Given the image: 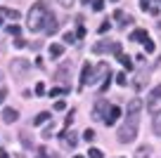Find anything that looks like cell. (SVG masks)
<instances>
[{
    "label": "cell",
    "mask_w": 161,
    "mask_h": 158,
    "mask_svg": "<svg viewBox=\"0 0 161 158\" xmlns=\"http://www.w3.org/2000/svg\"><path fill=\"white\" fill-rule=\"evenodd\" d=\"M47 17H50V10H47L45 3H43V0L33 3V7H31V12H29V29L31 31H43Z\"/></svg>",
    "instance_id": "cell-1"
},
{
    "label": "cell",
    "mask_w": 161,
    "mask_h": 158,
    "mask_svg": "<svg viewBox=\"0 0 161 158\" xmlns=\"http://www.w3.org/2000/svg\"><path fill=\"white\" fill-rule=\"evenodd\" d=\"M137 123H140V116H128L126 123L119 128V142L121 144H130L133 139L137 137Z\"/></svg>",
    "instance_id": "cell-2"
},
{
    "label": "cell",
    "mask_w": 161,
    "mask_h": 158,
    "mask_svg": "<svg viewBox=\"0 0 161 158\" xmlns=\"http://www.w3.org/2000/svg\"><path fill=\"white\" fill-rule=\"evenodd\" d=\"M10 71H12V76L19 80V78H24V76L31 71V61H26V59H14V61L10 64Z\"/></svg>",
    "instance_id": "cell-3"
},
{
    "label": "cell",
    "mask_w": 161,
    "mask_h": 158,
    "mask_svg": "<svg viewBox=\"0 0 161 158\" xmlns=\"http://www.w3.org/2000/svg\"><path fill=\"white\" fill-rule=\"evenodd\" d=\"M107 76H111V69H109V64H107V61H102V64L97 66L95 71H92V76H90V85H97L102 78H107Z\"/></svg>",
    "instance_id": "cell-4"
},
{
    "label": "cell",
    "mask_w": 161,
    "mask_h": 158,
    "mask_svg": "<svg viewBox=\"0 0 161 158\" xmlns=\"http://www.w3.org/2000/svg\"><path fill=\"white\" fill-rule=\"evenodd\" d=\"M107 111H109V102H107V99H97L95 109H92V118L95 120H104Z\"/></svg>",
    "instance_id": "cell-5"
},
{
    "label": "cell",
    "mask_w": 161,
    "mask_h": 158,
    "mask_svg": "<svg viewBox=\"0 0 161 158\" xmlns=\"http://www.w3.org/2000/svg\"><path fill=\"white\" fill-rule=\"evenodd\" d=\"M119 116H121V109H119V106H109V111H107V116H104V120H102V123L111 128V125L119 120Z\"/></svg>",
    "instance_id": "cell-6"
},
{
    "label": "cell",
    "mask_w": 161,
    "mask_h": 158,
    "mask_svg": "<svg viewBox=\"0 0 161 158\" xmlns=\"http://www.w3.org/2000/svg\"><path fill=\"white\" fill-rule=\"evenodd\" d=\"M59 137H62V144H64L66 149H76V144H78V137H76L74 132H69V130H64Z\"/></svg>",
    "instance_id": "cell-7"
},
{
    "label": "cell",
    "mask_w": 161,
    "mask_h": 158,
    "mask_svg": "<svg viewBox=\"0 0 161 158\" xmlns=\"http://www.w3.org/2000/svg\"><path fill=\"white\" fill-rule=\"evenodd\" d=\"M90 76H92V66H90V61H86V64H83V71H80V87H86V85L90 83Z\"/></svg>",
    "instance_id": "cell-8"
},
{
    "label": "cell",
    "mask_w": 161,
    "mask_h": 158,
    "mask_svg": "<svg viewBox=\"0 0 161 158\" xmlns=\"http://www.w3.org/2000/svg\"><path fill=\"white\" fill-rule=\"evenodd\" d=\"M57 31H59V24H57L55 14L50 12V17H47V21H45V33H47V35H52V33H57Z\"/></svg>",
    "instance_id": "cell-9"
},
{
    "label": "cell",
    "mask_w": 161,
    "mask_h": 158,
    "mask_svg": "<svg viewBox=\"0 0 161 158\" xmlns=\"http://www.w3.org/2000/svg\"><path fill=\"white\" fill-rule=\"evenodd\" d=\"M159 99H161V85H156V87L152 90L149 94H147V106L152 109V106H154V104L159 102Z\"/></svg>",
    "instance_id": "cell-10"
},
{
    "label": "cell",
    "mask_w": 161,
    "mask_h": 158,
    "mask_svg": "<svg viewBox=\"0 0 161 158\" xmlns=\"http://www.w3.org/2000/svg\"><path fill=\"white\" fill-rule=\"evenodd\" d=\"M142 109V99H130L128 102V116H137Z\"/></svg>",
    "instance_id": "cell-11"
},
{
    "label": "cell",
    "mask_w": 161,
    "mask_h": 158,
    "mask_svg": "<svg viewBox=\"0 0 161 158\" xmlns=\"http://www.w3.org/2000/svg\"><path fill=\"white\" fill-rule=\"evenodd\" d=\"M17 118H19V111L17 109H5L3 111V120H5V123H14Z\"/></svg>",
    "instance_id": "cell-12"
},
{
    "label": "cell",
    "mask_w": 161,
    "mask_h": 158,
    "mask_svg": "<svg viewBox=\"0 0 161 158\" xmlns=\"http://www.w3.org/2000/svg\"><path fill=\"white\" fill-rule=\"evenodd\" d=\"M147 38H149V33H147L145 29H135V31L130 33V40H137V43H145Z\"/></svg>",
    "instance_id": "cell-13"
},
{
    "label": "cell",
    "mask_w": 161,
    "mask_h": 158,
    "mask_svg": "<svg viewBox=\"0 0 161 158\" xmlns=\"http://www.w3.org/2000/svg\"><path fill=\"white\" fill-rule=\"evenodd\" d=\"M47 52H50V57H62V55H64V45L52 43L50 47H47Z\"/></svg>",
    "instance_id": "cell-14"
},
{
    "label": "cell",
    "mask_w": 161,
    "mask_h": 158,
    "mask_svg": "<svg viewBox=\"0 0 161 158\" xmlns=\"http://www.w3.org/2000/svg\"><path fill=\"white\" fill-rule=\"evenodd\" d=\"M69 69H71V64H69V61H66V64L64 66H59V69H57V80H66V76H69Z\"/></svg>",
    "instance_id": "cell-15"
},
{
    "label": "cell",
    "mask_w": 161,
    "mask_h": 158,
    "mask_svg": "<svg viewBox=\"0 0 161 158\" xmlns=\"http://www.w3.org/2000/svg\"><path fill=\"white\" fill-rule=\"evenodd\" d=\"M149 156H152V146H147V144H142L135 151V158H149Z\"/></svg>",
    "instance_id": "cell-16"
},
{
    "label": "cell",
    "mask_w": 161,
    "mask_h": 158,
    "mask_svg": "<svg viewBox=\"0 0 161 158\" xmlns=\"http://www.w3.org/2000/svg\"><path fill=\"white\" fill-rule=\"evenodd\" d=\"M47 120H50V113H47V111H40L33 118V125H43V123H47Z\"/></svg>",
    "instance_id": "cell-17"
},
{
    "label": "cell",
    "mask_w": 161,
    "mask_h": 158,
    "mask_svg": "<svg viewBox=\"0 0 161 158\" xmlns=\"http://www.w3.org/2000/svg\"><path fill=\"white\" fill-rule=\"evenodd\" d=\"M0 14L10 17V19H14V21H17V19H19V17H21V14H19V12H17V10H7V7H0Z\"/></svg>",
    "instance_id": "cell-18"
},
{
    "label": "cell",
    "mask_w": 161,
    "mask_h": 158,
    "mask_svg": "<svg viewBox=\"0 0 161 158\" xmlns=\"http://www.w3.org/2000/svg\"><path fill=\"white\" fill-rule=\"evenodd\" d=\"M109 47H111L109 43H95V45H92V52H95V55H102V52L109 50Z\"/></svg>",
    "instance_id": "cell-19"
},
{
    "label": "cell",
    "mask_w": 161,
    "mask_h": 158,
    "mask_svg": "<svg viewBox=\"0 0 161 158\" xmlns=\"http://www.w3.org/2000/svg\"><path fill=\"white\" fill-rule=\"evenodd\" d=\"M154 132L161 137V111H156V116H154Z\"/></svg>",
    "instance_id": "cell-20"
},
{
    "label": "cell",
    "mask_w": 161,
    "mask_h": 158,
    "mask_svg": "<svg viewBox=\"0 0 161 158\" xmlns=\"http://www.w3.org/2000/svg\"><path fill=\"white\" fill-rule=\"evenodd\" d=\"M36 158H59V156H52V153L45 151V146H38V153H36Z\"/></svg>",
    "instance_id": "cell-21"
},
{
    "label": "cell",
    "mask_w": 161,
    "mask_h": 158,
    "mask_svg": "<svg viewBox=\"0 0 161 158\" xmlns=\"http://www.w3.org/2000/svg\"><path fill=\"white\" fill-rule=\"evenodd\" d=\"M119 61H121V64H123V66H126L128 71L133 69V61H130V57H126V55H119Z\"/></svg>",
    "instance_id": "cell-22"
},
{
    "label": "cell",
    "mask_w": 161,
    "mask_h": 158,
    "mask_svg": "<svg viewBox=\"0 0 161 158\" xmlns=\"http://www.w3.org/2000/svg\"><path fill=\"white\" fill-rule=\"evenodd\" d=\"M52 134H55V123H50L45 130H43V139H50Z\"/></svg>",
    "instance_id": "cell-23"
},
{
    "label": "cell",
    "mask_w": 161,
    "mask_h": 158,
    "mask_svg": "<svg viewBox=\"0 0 161 158\" xmlns=\"http://www.w3.org/2000/svg\"><path fill=\"white\" fill-rule=\"evenodd\" d=\"M21 144H24L26 149H33V142H31V137H29V132H21Z\"/></svg>",
    "instance_id": "cell-24"
},
{
    "label": "cell",
    "mask_w": 161,
    "mask_h": 158,
    "mask_svg": "<svg viewBox=\"0 0 161 158\" xmlns=\"http://www.w3.org/2000/svg\"><path fill=\"white\" fill-rule=\"evenodd\" d=\"M142 45H145V52H147V55H152V52H154V50H156V45L152 43L149 38H147V40H145V43H142Z\"/></svg>",
    "instance_id": "cell-25"
},
{
    "label": "cell",
    "mask_w": 161,
    "mask_h": 158,
    "mask_svg": "<svg viewBox=\"0 0 161 158\" xmlns=\"http://www.w3.org/2000/svg\"><path fill=\"white\" fill-rule=\"evenodd\" d=\"M69 92V87H52L50 90V97H57V94H66Z\"/></svg>",
    "instance_id": "cell-26"
},
{
    "label": "cell",
    "mask_w": 161,
    "mask_h": 158,
    "mask_svg": "<svg viewBox=\"0 0 161 158\" xmlns=\"http://www.w3.org/2000/svg\"><path fill=\"white\" fill-rule=\"evenodd\" d=\"M7 33L10 35H17V38H19V33H21V29L17 24H12V26H7Z\"/></svg>",
    "instance_id": "cell-27"
},
{
    "label": "cell",
    "mask_w": 161,
    "mask_h": 158,
    "mask_svg": "<svg viewBox=\"0 0 161 158\" xmlns=\"http://www.w3.org/2000/svg\"><path fill=\"white\" fill-rule=\"evenodd\" d=\"M88 156H90V158H104V153H102L100 149H95V146H92L90 151H88Z\"/></svg>",
    "instance_id": "cell-28"
},
{
    "label": "cell",
    "mask_w": 161,
    "mask_h": 158,
    "mask_svg": "<svg viewBox=\"0 0 161 158\" xmlns=\"http://www.w3.org/2000/svg\"><path fill=\"white\" fill-rule=\"evenodd\" d=\"M92 10L102 12V10H104V0H92Z\"/></svg>",
    "instance_id": "cell-29"
},
{
    "label": "cell",
    "mask_w": 161,
    "mask_h": 158,
    "mask_svg": "<svg viewBox=\"0 0 161 158\" xmlns=\"http://www.w3.org/2000/svg\"><path fill=\"white\" fill-rule=\"evenodd\" d=\"M109 85H111V76H107V78L102 80V85H100V92H104V90H109Z\"/></svg>",
    "instance_id": "cell-30"
},
{
    "label": "cell",
    "mask_w": 161,
    "mask_h": 158,
    "mask_svg": "<svg viewBox=\"0 0 161 158\" xmlns=\"http://www.w3.org/2000/svg\"><path fill=\"white\" fill-rule=\"evenodd\" d=\"M64 43H66V45H74V43H76V35L71 33V31H69V33H64Z\"/></svg>",
    "instance_id": "cell-31"
},
{
    "label": "cell",
    "mask_w": 161,
    "mask_h": 158,
    "mask_svg": "<svg viewBox=\"0 0 161 158\" xmlns=\"http://www.w3.org/2000/svg\"><path fill=\"white\" fill-rule=\"evenodd\" d=\"M109 50H111V55L119 57V55H121V43H111V47H109Z\"/></svg>",
    "instance_id": "cell-32"
},
{
    "label": "cell",
    "mask_w": 161,
    "mask_h": 158,
    "mask_svg": "<svg viewBox=\"0 0 161 158\" xmlns=\"http://www.w3.org/2000/svg\"><path fill=\"white\" fill-rule=\"evenodd\" d=\"M116 83H119V85H128V76L126 73H119V76H116Z\"/></svg>",
    "instance_id": "cell-33"
},
{
    "label": "cell",
    "mask_w": 161,
    "mask_h": 158,
    "mask_svg": "<svg viewBox=\"0 0 161 158\" xmlns=\"http://www.w3.org/2000/svg\"><path fill=\"white\" fill-rule=\"evenodd\" d=\"M83 139H86V142H92V139H95V132H92V130L88 128L86 132H83Z\"/></svg>",
    "instance_id": "cell-34"
},
{
    "label": "cell",
    "mask_w": 161,
    "mask_h": 158,
    "mask_svg": "<svg viewBox=\"0 0 161 158\" xmlns=\"http://www.w3.org/2000/svg\"><path fill=\"white\" fill-rule=\"evenodd\" d=\"M71 123H74V111H71V113L64 118V130H69V128H71Z\"/></svg>",
    "instance_id": "cell-35"
},
{
    "label": "cell",
    "mask_w": 161,
    "mask_h": 158,
    "mask_svg": "<svg viewBox=\"0 0 161 158\" xmlns=\"http://www.w3.org/2000/svg\"><path fill=\"white\" fill-rule=\"evenodd\" d=\"M109 29H111V24H109V19H107L104 24H100V29H97V31H100V33H107Z\"/></svg>",
    "instance_id": "cell-36"
},
{
    "label": "cell",
    "mask_w": 161,
    "mask_h": 158,
    "mask_svg": "<svg viewBox=\"0 0 161 158\" xmlns=\"http://www.w3.org/2000/svg\"><path fill=\"white\" fill-rule=\"evenodd\" d=\"M36 94H45V85L43 83H36Z\"/></svg>",
    "instance_id": "cell-37"
},
{
    "label": "cell",
    "mask_w": 161,
    "mask_h": 158,
    "mask_svg": "<svg viewBox=\"0 0 161 158\" xmlns=\"http://www.w3.org/2000/svg\"><path fill=\"white\" fill-rule=\"evenodd\" d=\"M14 47H19V50L26 47V40H24V38H17V40H14Z\"/></svg>",
    "instance_id": "cell-38"
},
{
    "label": "cell",
    "mask_w": 161,
    "mask_h": 158,
    "mask_svg": "<svg viewBox=\"0 0 161 158\" xmlns=\"http://www.w3.org/2000/svg\"><path fill=\"white\" fill-rule=\"evenodd\" d=\"M7 99V87H0V104Z\"/></svg>",
    "instance_id": "cell-39"
},
{
    "label": "cell",
    "mask_w": 161,
    "mask_h": 158,
    "mask_svg": "<svg viewBox=\"0 0 161 158\" xmlns=\"http://www.w3.org/2000/svg\"><path fill=\"white\" fill-rule=\"evenodd\" d=\"M64 109H66L64 102H55V111H64Z\"/></svg>",
    "instance_id": "cell-40"
},
{
    "label": "cell",
    "mask_w": 161,
    "mask_h": 158,
    "mask_svg": "<svg viewBox=\"0 0 161 158\" xmlns=\"http://www.w3.org/2000/svg\"><path fill=\"white\" fill-rule=\"evenodd\" d=\"M76 35H78V38H86V26H78V31H76Z\"/></svg>",
    "instance_id": "cell-41"
},
{
    "label": "cell",
    "mask_w": 161,
    "mask_h": 158,
    "mask_svg": "<svg viewBox=\"0 0 161 158\" xmlns=\"http://www.w3.org/2000/svg\"><path fill=\"white\" fill-rule=\"evenodd\" d=\"M57 3H59L62 7H71V5H74V0H57Z\"/></svg>",
    "instance_id": "cell-42"
},
{
    "label": "cell",
    "mask_w": 161,
    "mask_h": 158,
    "mask_svg": "<svg viewBox=\"0 0 161 158\" xmlns=\"http://www.w3.org/2000/svg\"><path fill=\"white\" fill-rule=\"evenodd\" d=\"M0 158H10V153H7L5 149H0Z\"/></svg>",
    "instance_id": "cell-43"
},
{
    "label": "cell",
    "mask_w": 161,
    "mask_h": 158,
    "mask_svg": "<svg viewBox=\"0 0 161 158\" xmlns=\"http://www.w3.org/2000/svg\"><path fill=\"white\" fill-rule=\"evenodd\" d=\"M80 3H83V5H90V0H80Z\"/></svg>",
    "instance_id": "cell-44"
},
{
    "label": "cell",
    "mask_w": 161,
    "mask_h": 158,
    "mask_svg": "<svg viewBox=\"0 0 161 158\" xmlns=\"http://www.w3.org/2000/svg\"><path fill=\"white\" fill-rule=\"evenodd\" d=\"M74 158H83V156H74Z\"/></svg>",
    "instance_id": "cell-45"
},
{
    "label": "cell",
    "mask_w": 161,
    "mask_h": 158,
    "mask_svg": "<svg viewBox=\"0 0 161 158\" xmlns=\"http://www.w3.org/2000/svg\"><path fill=\"white\" fill-rule=\"evenodd\" d=\"M111 3H116V0H111Z\"/></svg>",
    "instance_id": "cell-46"
},
{
    "label": "cell",
    "mask_w": 161,
    "mask_h": 158,
    "mask_svg": "<svg viewBox=\"0 0 161 158\" xmlns=\"http://www.w3.org/2000/svg\"><path fill=\"white\" fill-rule=\"evenodd\" d=\"M142 3H147V0H142Z\"/></svg>",
    "instance_id": "cell-47"
},
{
    "label": "cell",
    "mask_w": 161,
    "mask_h": 158,
    "mask_svg": "<svg viewBox=\"0 0 161 158\" xmlns=\"http://www.w3.org/2000/svg\"><path fill=\"white\" fill-rule=\"evenodd\" d=\"M0 26H3V21H0Z\"/></svg>",
    "instance_id": "cell-48"
}]
</instances>
